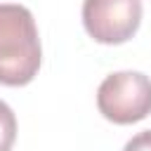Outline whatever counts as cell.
Wrapping results in <instances>:
<instances>
[{
    "label": "cell",
    "instance_id": "cell-1",
    "mask_svg": "<svg viewBox=\"0 0 151 151\" xmlns=\"http://www.w3.org/2000/svg\"><path fill=\"white\" fill-rule=\"evenodd\" d=\"M40 59V35L31 9L14 2L0 5V83L9 87L31 83Z\"/></svg>",
    "mask_w": 151,
    "mask_h": 151
},
{
    "label": "cell",
    "instance_id": "cell-2",
    "mask_svg": "<svg viewBox=\"0 0 151 151\" xmlns=\"http://www.w3.org/2000/svg\"><path fill=\"white\" fill-rule=\"evenodd\" d=\"M99 113L118 125H130L151 113V78L139 71H118L97 90Z\"/></svg>",
    "mask_w": 151,
    "mask_h": 151
},
{
    "label": "cell",
    "instance_id": "cell-4",
    "mask_svg": "<svg viewBox=\"0 0 151 151\" xmlns=\"http://www.w3.org/2000/svg\"><path fill=\"white\" fill-rule=\"evenodd\" d=\"M17 139V118L14 111L0 101V151H9Z\"/></svg>",
    "mask_w": 151,
    "mask_h": 151
},
{
    "label": "cell",
    "instance_id": "cell-5",
    "mask_svg": "<svg viewBox=\"0 0 151 151\" xmlns=\"http://www.w3.org/2000/svg\"><path fill=\"white\" fill-rule=\"evenodd\" d=\"M123 151H151V130H144V132L134 134L123 146Z\"/></svg>",
    "mask_w": 151,
    "mask_h": 151
},
{
    "label": "cell",
    "instance_id": "cell-3",
    "mask_svg": "<svg viewBox=\"0 0 151 151\" xmlns=\"http://www.w3.org/2000/svg\"><path fill=\"white\" fill-rule=\"evenodd\" d=\"M83 24L97 42L120 45L142 24V0H83Z\"/></svg>",
    "mask_w": 151,
    "mask_h": 151
}]
</instances>
